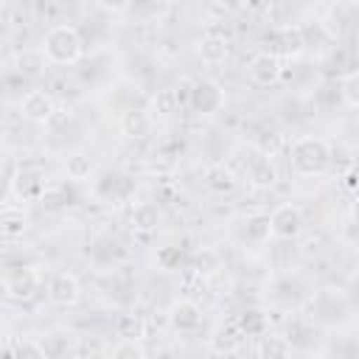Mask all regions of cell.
I'll list each match as a JSON object with an SVG mask.
<instances>
[{"label":"cell","mask_w":359,"mask_h":359,"mask_svg":"<svg viewBox=\"0 0 359 359\" xmlns=\"http://www.w3.org/2000/svg\"><path fill=\"white\" fill-rule=\"evenodd\" d=\"M22 230H25V216H22V210H17V208H6L3 210V238L6 241H14V238H20L22 236Z\"/></svg>","instance_id":"obj_13"},{"label":"cell","mask_w":359,"mask_h":359,"mask_svg":"<svg viewBox=\"0 0 359 359\" xmlns=\"http://www.w3.org/2000/svg\"><path fill=\"white\" fill-rule=\"evenodd\" d=\"M199 56H202L205 65H222L227 59V42L219 39V36H208L199 45Z\"/></svg>","instance_id":"obj_11"},{"label":"cell","mask_w":359,"mask_h":359,"mask_svg":"<svg viewBox=\"0 0 359 359\" xmlns=\"http://www.w3.org/2000/svg\"><path fill=\"white\" fill-rule=\"evenodd\" d=\"M121 129H123V135L140 137V135H146V132L151 129V118H149L146 112H140V109H132V112H126V115H123Z\"/></svg>","instance_id":"obj_12"},{"label":"cell","mask_w":359,"mask_h":359,"mask_svg":"<svg viewBox=\"0 0 359 359\" xmlns=\"http://www.w3.org/2000/svg\"><path fill=\"white\" fill-rule=\"evenodd\" d=\"M241 325H244V331H247V334H264L266 320H264V314H261V311H247V317L241 320Z\"/></svg>","instance_id":"obj_18"},{"label":"cell","mask_w":359,"mask_h":359,"mask_svg":"<svg viewBox=\"0 0 359 359\" xmlns=\"http://www.w3.org/2000/svg\"><path fill=\"white\" fill-rule=\"evenodd\" d=\"M345 95H348L351 101H359V76L348 79V84H345Z\"/></svg>","instance_id":"obj_23"},{"label":"cell","mask_w":359,"mask_h":359,"mask_svg":"<svg viewBox=\"0 0 359 359\" xmlns=\"http://www.w3.org/2000/svg\"><path fill=\"white\" fill-rule=\"evenodd\" d=\"M157 222H160V210L151 202H143L132 210V224L140 230H151V227H157Z\"/></svg>","instance_id":"obj_15"},{"label":"cell","mask_w":359,"mask_h":359,"mask_svg":"<svg viewBox=\"0 0 359 359\" xmlns=\"http://www.w3.org/2000/svg\"><path fill=\"white\" fill-rule=\"evenodd\" d=\"M188 104H191L199 115H213V112H219V109H222L224 95H222V90H219V84H216V81L202 79V81H196V84H194V90L188 93Z\"/></svg>","instance_id":"obj_3"},{"label":"cell","mask_w":359,"mask_h":359,"mask_svg":"<svg viewBox=\"0 0 359 359\" xmlns=\"http://www.w3.org/2000/svg\"><path fill=\"white\" fill-rule=\"evenodd\" d=\"M112 356H143V348H140V345H135V339L123 337V342L112 351Z\"/></svg>","instance_id":"obj_21"},{"label":"cell","mask_w":359,"mask_h":359,"mask_svg":"<svg viewBox=\"0 0 359 359\" xmlns=\"http://www.w3.org/2000/svg\"><path fill=\"white\" fill-rule=\"evenodd\" d=\"M210 185H213V188H224V191H230V188L236 185V180H233L230 171H224V168H213V171H210Z\"/></svg>","instance_id":"obj_19"},{"label":"cell","mask_w":359,"mask_h":359,"mask_svg":"<svg viewBox=\"0 0 359 359\" xmlns=\"http://www.w3.org/2000/svg\"><path fill=\"white\" fill-rule=\"evenodd\" d=\"M45 50H22L20 56H17V67H20V73H39L42 67H45Z\"/></svg>","instance_id":"obj_16"},{"label":"cell","mask_w":359,"mask_h":359,"mask_svg":"<svg viewBox=\"0 0 359 359\" xmlns=\"http://www.w3.org/2000/svg\"><path fill=\"white\" fill-rule=\"evenodd\" d=\"M247 241L252 244H264L269 236H272V224H269V216H250L247 219V230H244Z\"/></svg>","instance_id":"obj_14"},{"label":"cell","mask_w":359,"mask_h":359,"mask_svg":"<svg viewBox=\"0 0 359 359\" xmlns=\"http://www.w3.org/2000/svg\"><path fill=\"white\" fill-rule=\"evenodd\" d=\"M14 356H34V359H42L45 356V348L42 345H34V342H22L20 348H8Z\"/></svg>","instance_id":"obj_20"},{"label":"cell","mask_w":359,"mask_h":359,"mask_svg":"<svg viewBox=\"0 0 359 359\" xmlns=\"http://www.w3.org/2000/svg\"><path fill=\"white\" fill-rule=\"evenodd\" d=\"M160 104H163V107H160L157 112H163V115H168V112L174 109V104H177V93H171V90H165V93L160 95Z\"/></svg>","instance_id":"obj_22"},{"label":"cell","mask_w":359,"mask_h":359,"mask_svg":"<svg viewBox=\"0 0 359 359\" xmlns=\"http://www.w3.org/2000/svg\"><path fill=\"white\" fill-rule=\"evenodd\" d=\"M199 309L194 306V303H188V300H182V303H177L174 309H171V323H174V328H180V331H194L196 325H199Z\"/></svg>","instance_id":"obj_10"},{"label":"cell","mask_w":359,"mask_h":359,"mask_svg":"<svg viewBox=\"0 0 359 359\" xmlns=\"http://www.w3.org/2000/svg\"><path fill=\"white\" fill-rule=\"evenodd\" d=\"M39 289V275L34 269H17V272H8L6 275V292L11 297H31L34 292Z\"/></svg>","instance_id":"obj_8"},{"label":"cell","mask_w":359,"mask_h":359,"mask_svg":"<svg viewBox=\"0 0 359 359\" xmlns=\"http://www.w3.org/2000/svg\"><path fill=\"white\" fill-rule=\"evenodd\" d=\"M264 351H266V353H289V351H292V342H289V345H280V342H272V345H269V342H266Z\"/></svg>","instance_id":"obj_25"},{"label":"cell","mask_w":359,"mask_h":359,"mask_svg":"<svg viewBox=\"0 0 359 359\" xmlns=\"http://www.w3.org/2000/svg\"><path fill=\"white\" fill-rule=\"evenodd\" d=\"M98 3H101L104 8H109V11H123L132 0H98Z\"/></svg>","instance_id":"obj_24"},{"label":"cell","mask_w":359,"mask_h":359,"mask_svg":"<svg viewBox=\"0 0 359 359\" xmlns=\"http://www.w3.org/2000/svg\"><path fill=\"white\" fill-rule=\"evenodd\" d=\"M331 160V149L320 137H300L292 146V165L300 174H320Z\"/></svg>","instance_id":"obj_2"},{"label":"cell","mask_w":359,"mask_h":359,"mask_svg":"<svg viewBox=\"0 0 359 359\" xmlns=\"http://www.w3.org/2000/svg\"><path fill=\"white\" fill-rule=\"evenodd\" d=\"M20 112L28 121H48L53 115V98L45 90H31L22 101H20Z\"/></svg>","instance_id":"obj_7"},{"label":"cell","mask_w":359,"mask_h":359,"mask_svg":"<svg viewBox=\"0 0 359 359\" xmlns=\"http://www.w3.org/2000/svg\"><path fill=\"white\" fill-rule=\"evenodd\" d=\"M42 50H45V56H48L50 62H56V65H70V62H76L79 53H81V36H79V31L70 28V25H56V28L48 31V36H45V42H42Z\"/></svg>","instance_id":"obj_1"},{"label":"cell","mask_w":359,"mask_h":359,"mask_svg":"<svg viewBox=\"0 0 359 359\" xmlns=\"http://www.w3.org/2000/svg\"><path fill=\"white\" fill-rule=\"evenodd\" d=\"M79 280L67 272H56L48 283V297L56 303V306H73L79 300Z\"/></svg>","instance_id":"obj_6"},{"label":"cell","mask_w":359,"mask_h":359,"mask_svg":"<svg viewBox=\"0 0 359 359\" xmlns=\"http://www.w3.org/2000/svg\"><path fill=\"white\" fill-rule=\"evenodd\" d=\"M275 180H278V171L269 157H255L250 163V182L255 188H269V185H275Z\"/></svg>","instance_id":"obj_9"},{"label":"cell","mask_w":359,"mask_h":359,"mask_svg":"<svg viewBox=\"0 0 359 359\" xmlns=\"http://www.w3.org/2000/svg\"><path fill=\"white\" fill-rule=\"evenodd\" d=\"M269 224H272V236H278V238H294L303 230V210L297 205H292V202L278 205L269 213Z\"/></svg>","instance_id":"obj_4"},{"label":"cell","mask_w":359,"mask_h":359,"mask_svg":"<svg viewBox=\"0 0 359 359\" xmlns=\"http://www.w3.org/2000/svg\"><path fill=\"white\" fill-rule=\"evenodd\" d=\"M67 174H70V180H84V177L90 174V163H87V157H81V154L70 157V163H67Z\"/></svg>","instance_id":"obj_17"},{"label":"cell","mask_w":359,"mask_h":359,"mask_svg":"<svg viewBox=\"0 0 359 359\" xmlns=\"http://www.w3.org/2000/svg\"><path fill=\"white\" fill-rule=\"evenodd\" d=\"M247 73H250V79L255 84H264V87L266 84H275L280 79V59L275 53H269V50H261V53H255L250 59Z\"/></svg>","instance_id":"obj_5"}]
</instances>
